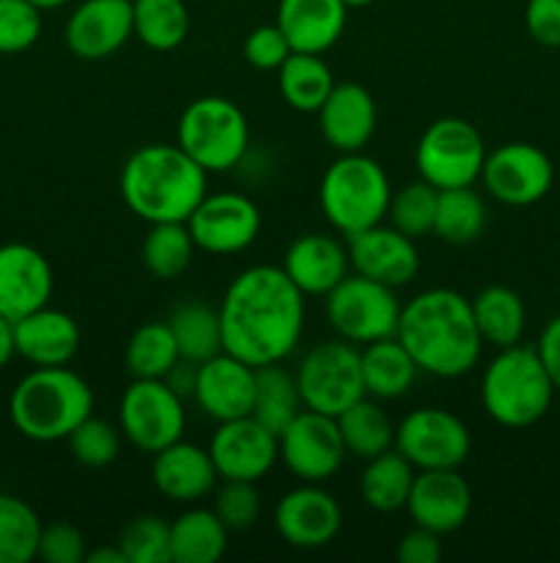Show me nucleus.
<instances>
[{
    "mask_svg": "<svg viewBox=\"0 0 560 563\" xmlns=\"http://www.w3.org/2000/svg\"><path fill=\"white\" fill-rule=\"evenodd\" d=\"M217 311L223 352L253 368L283 363L305 328V295L275 264L242 269L225 289Z\"/></svg>",
    "mask_w": 560,
    "mask_h": 563,
    "instance_id": "1",
    "label": "nucleus"
},
{
    "mask_svg": "<svg viewBox=\"0 0 560 563\" xmlns=\"http://www.w3.org/2000/svg\"><path fill=\"white\" fill-rule=\"evenodd\" d=\"M395 339L406 346L417 368L439 379L470 374L481 357L472 306L453 289H426L401 306Z\"/></svg>",
    "mask_w": 560,
    "mask_h": 563,
    "instance_id": "2",
    "label": "nucleus"
},
{
    "mask_svg": "<svg viewBox=\"0 0 560 563\" xmlns=\"http://www.w3.org/2000/svg\"><path fill=\"white\" fill-rule=\"evenodd\" d=\"M206 170L176 143H148L121 168V198L146 223H187L206 196Z\"/></svg>",
    "mask_w": 560,
    "mask_h": 563,
    "instance_id": "3",
    "label": "nucleus"
},
{
    "mask_svg": "<svg viewBox=\"0 0 560 563\" xmlns=\"http://www.w3.org/2000/svg\"><path fill=\"white\" fill-rule=\"evenodd\" d=\"M88 416H93L91 385L66 366H33L11 390V423L33 443L66 440Z\"/></svg>",
    "mask_w": 560,
    "mask_h": 563,
    "instance_id": "4",
    "label": "nucleus"
},
{
    "mask_svg": "<svg viewBox=\"0 0 560 563\" xmlns=\"http://www.w3.org/2000/svg\"><path fill=\"white\" fill-rule=\"evenodd\" d=\"M555 383L536 346H505L489 361L481 379V401L494 423L525 429L541 421L555 399Z\"/></svg>",
    "mask_w": 560,
    "mask_h": 563,
    "instance_id": "5",
    "label": "nucleus"
},
{
    "mask_svg": "<svg viewBox=\"0 0 560 563\" xmlns=\"http://www.w3.org/2000/svg\"><path fill=\"white\" fill-rule=\"evenodd\" d=\"M390 179L382 165L362 152L340 154L322 176L318 203L335 231L349 240L379 225L390 209Z\"/></svg>",
    "mask_w": 560,
    "mask_h": 563,
    "instance_id": "6",
    "label": "nucleus"
},
{
    "mask_svg": "<svg viewBox=\"0 0 560 563\" xmlns=\"http://www.w3.org/2000/svg\"><path fill=\"white\" fill-rule=\"evenodd\" d=\"M176 137L206 174H225L245 159L250 126L236 102L225 97H201L184 108Z\"/></svg>",
    "mask_w": 560,
    "mask_h": 563,
    "instance_id": "7",
    "label": "nucleus"
},
{
    "mask_svg": "<svg viewBox=\"0 0 560 563\" xmlns=\"http://www.w3.org/2000/svg\"><path fill=\"white\" fill-rule=\"evenodd\" d=\"M486 143L481 132L464 119L445 115L423 130L415 148V165L423 181L437 190L472 187L481 181Z\"/></svg>",
    "mask_w": 560,
    "mask_h": 563,
    "instance_id": "8",
    "label": "nucleus"
},
{
    "mask_svg": "<svg viewBox=\"0 0 560 563\" xmlns=\"http://www.w3.org/2000/svg\"><path fill=\"white\" fill-rule=\"evenodd\" d=\"M327 322L349 344H371L390 339L399 330L401 302L393 286L355 273L346 275L329 295H324Z\"/></svg>",
    "mask_w": 560,
    "mask_h": 563,
    "instance_id": "9",
    "label": "nucleus"
},
{
    "mask_svg": "<svg viewBox=\"0 0 560 563\" xmlns=\"http://www.w3.org/2000/svg\"><path fill=\"white\" fill-rule=\"evenodd\" d=\"M296 388L307 410L338 418L346 407L366 396L360 350L349 341H322L302 355L296 366Z\"/></svg>",
    "mask_w": 560,
    "mask_h": 563,
    "instance_id": "10",
    "label": "nucleus"
},
{
    "mask_svg": "<svg viewBox=\"0 0 560 563\" xmlns=\"http://www.w3.org/2000/svg\"><path fill=\"white\" fill-rule=\"evenodd\" d=\"M184 399L165 379H132L119 405V429L143 454H157L184 434Z\"/></svg>",
    "mask_w": 560,
    "mask_h": 563,
    "instance_id": "11",
    "label": "nucleus"
},
{
    "mask_svg": "<svg viewBox=\"0 0 560 563\" xmlns=\"http://www.w3.org/2000/svg\"><path fill=\"white\" fill-rule=\"evenodd\" d=\"M470 429L443 407H421L395 427V451L415 471H453L470 456Z\"/></svg>",
    "mask_w": 560,
    "mask_h": 563,
    "instance_id": "12",
    "label": "nucleus"
},
{
    "mask_svg": "<svg viewBox=\"0 0 560 563\" xmlns=\"http://www.w3.org/2000/svg\"><path fill=\"white\" fill-rule=\"evenodd\" d=\"M481 181L494 201L505 207H530L552 190L555 165L549 154L533 143H503L486 152Z\"/></svg>",
    "mask_w": 560,
    "mask_h": 563,
    "instance_id": "13",
    "label": "nucleus"
},
{
    "mask_svg": "<svg viewBox=\"0 0 560 563\" xmlns=\"http://www.w3.org/2000/svg\"><path fill=\"white\" fill-rule=\"evenodd\" d=\"M278 440L283 465L305 484L327 482L346 460L338 421L307 407L280 432Z\"/></svg>",
    "mask_w": 560,
    "mask_h": 563,
    "instance_id": "14",
    "label": "nucleus"
},
{
    "mask_svg": "<svg viewBox=\"0 0 560 563\" xmlns=\"http://www.w3.org/2000/svg\"><path fill=\"white\" fill-rule=\"evenodd\" d=\"M198 251L234 256L247 251L261 231V212L242 192H206L195 212L187 218Z\"/></svg>",
    "mask_w": 560,
    "mask_h": 563,
    "instance_id": "15",
    "label": "nucleus"
},
{
    "mask_svg": "<svg viewBox=\"0 0 560 563\" xmlns=\"http://www.w3.org/2000/svg\"><path fill=\"white\" fill-rule=\"evenodd\" d=\"M209 456L223 482H261L280 460V440L253 416L234 418L212 434Z\"/></svg>",
    "mask_w": 560,
    "mask_h": 563,
    "instance_id": "16",
    "label": "nucleus"
},
{
    "mask_svg": "<svg viewBox=\"0 0 560 563\" xmlns=\"http://www.w3.org/2000/svg\"><path fill=\"white\" fill-rule=\"evenodd\" d=\"M340 504L318 484L289 489L275 506V531L296 550L327 548L340 531Z\"/></svg>",
    "mask_w": 560,
    "mask_h": 563,
    "instance_id": "17",
    "label": "nucleus"
},
{
    "mask_svg": "<svg viewBox=\"0 0 560 563\" xmlns=\"http://www.w3.org/2000/svg\"><path fill=\"white\" fill-rule=\"evenodd\" d=\"M192 396L203 416L217 423L250 416L256 399V368L228 352H217L198 363Z\"/></svg>",
    "mask_w": 560,
    "mask_h": 563,
    "instance_id": "18",
    "label": "nucleus"
},
{
    "mask_svg": "<svg viewBox=\"0 0 560 563\" xmlns=\"http://www.w3.org/2000/svg\"><path fill=\"white\" fill-rule=\"evenodd\" d=\"M404 509L410 511L415 526L445 537V533L459 531L470 520L472 489L464 482V476H459V467H453V471H417Z\"/></svg>",
    "mask_w": 560,
    "mask_h": 563,
    "instance_id": "19",
    "label": "nucleus"
},
{
    "mask_svg": "<svg viewBox=\"0 0 560 563\" xmlns=\"http://www.w3.org/2000/svg\"><path fill=\"white\" fill-rule=\"evenodd\" d=\"M53 297V267L25 242L0 245V317L16 319L44 308Z\"/></svg>",
    "mask_w": 560,
    "mask_h": 563,
    "instance_id": "20",
    "label": "nucleus"
},
{
    "mask_svg": "<svg viewBox=\"0 0 560 563\" xmlns=\"http://www.w3.org/2000/svg\"><path fill=\"white\" fill-rule=\"evenodd\" d=\"M64 36L75 58H110L132 38V0H82L66 20Z\"/></svg>",
    "mask_w": 560,
    "mask_h": 563,
    "instance_id": "21",
    "label": "nucleus"
},
{
    "mask_svg": "<svg viewBox=\"0 0 560 563\" xmlns=\"http://www.w3.org/2000/svg\"><path fill=\"white\" fill-rule=\"evenodd\" d=\"M349 262L355 273L379 280L384 286H406L421 269L415 240L401 234L393 225H371L360 234L349 236Z\"/></svg>",
    "mask_w": 560,
    "mask_h": 563,
    "instance_id": "22",
    "label": "nucleus"
},
{
    "mask_svg": "<svg viewBox=\"0 0 560 563\" xmlns=\"http://www.w3.org/2000/svg\"><path fill=\"white\" fill-rule=\"evenodd\" d=\"M318 130L338 154L362 152L377 130V102L360 82H335L318 108Z\"/></svg>",
    "mask_w": 560,
    "mask_h": 563,
    "instance_id": "23",
    "label": "nucleus"
},
{
    "mask_svg": "<svg viewBox=\"0 0 560 563\" xmlns=\"http://www.w3.org/2000/svg\"><path fill=\"white\" fill-rule=\"evenodd\" d=\"M349 251L335 236L318 231L296 236L283 256L285 275L305 297L329 295L349 275Z\"/></svg>",
    "mask_w": 560,
    "mask_h": 563,
    "instance_id": "24",
    "label": "nucleus"
},
{
    "mask_svg": "<svg viewBox=\"0 0 560 563\" xmlns=\"http://www.w3.org/2000/svg\"><path fill=\"white\" fill-rule=\"evenodd\" d=\"M154 487L159 495L176 504H198L217 487V467H214L209 449L176 440L168 449L154 454L152 465Z\"/></svg>",
    "mask_w": 560,
    "mask_h": 563,
    "instance_id": "25",
    "label": "nucleus"
},
{
    "mask_svg": "<svg viewBox=\"0 0 560 563\" xmlns=\"http://www.w3.org/2000/svg\"><path fill=\"white\" fill-rule=\"evenodd\" d=\"M16 355L33 366H69L80 350V328L58 308H38L14 322Z\"/></svg>",
    "mask_w": 560,
    "mask_h": 563,
    "instance_id": "26",
    "label": "nucleus"
},
{
    "mask_svg": "<svg viewBox=\"0 0 560 563\" xmlns=\"http://www.w3.org/2000/svg\"><path fill=\"white\" fill-rule=\"evenodd\" d=\"M344 0H280L275 25L294 53L324 55L346 27Z\"/></svg>",
    "mask_w": 560,
    "mask_h": 563,
    "instance_id": "27",
    "label": "nucleus"
},
{
    "mask_svg": "<svg viewBox=\"0 0 560 563\" xmlns=\"http://www.w3.org/2000/svg\"><path fill=\"white\" fill-rule=\"evenodd\" d=\"M360 368L366 396H373L379 401H393L406 396L415 385L417 374H421L417 363L412 361L406 346L395 335L362 346Z\"/></svg>",
    "mask_w": 560,
    "mask_h": 563,
    "instance_id": "28",
    "label": "nucleus"
},
{
    "mask_svg": "<svg viewBox=\"0 0 560 563\" xmlns=\"http://www.w3.org/2000/svg\"><path fill=\"white\" fill-rule=\"evenodd\" d=\"M228 528L214 509H187L170 522V559L173 563H214L228 548Z\"/></svg>",
    "mask_w": 560,
    "mask_h": 563,
    "instance_id": "29",
    "label": "nucleus"
},
{
    "mask_svg": "<svg viewBox=\"0 0 560 563\" xmlns=\"http://www.w3.org/2000/svg\"><path fill=\"white\" fill-rule=\"evenodd\" d=\"M472 317H475L478 333L483 344H492L494 350L519 344L525 335V302L508 286H486L470 300Z\"/></svg>",
    "mask_w": 560,
    "mask_h": 563,
    "instance_id": "30",
    "label": "nucleus"
},
{
    "mask_svg": "<svg viewBox=\"0 0 560 563\" xmlns=\"http://www.w3.org/2000/svg\"><path fill=\"white\" fill-rule=\"evenodd\" d=\"M415 467L406 456H401L399 451L390 449L384 454L366 460L360 476V495L366 500V506H371L373 511H399L406 506V498L412 493V482H415Z\"/></svg>",
    "mask_w": 560,
    "mask_h": 563,
    "instance_id": "31",
    "label": "nucleus"
},
{
    "mask_svg": "<svg viewBox=\"0 0 560 563\" xmlns=\"http://www.w3.org/2000/svg\"><path fill=\"white\" fill-rule=\"evenodd\" d=\"M278 86L289 108L300 113H318L335 88V77L322 55L291 53L278 69Z\"/></svg>",
    "mask_w": 560,
    "mask_h": 563,
    "instance_id": "32",
    "label": "nucleus"
},
{
    "mask_svg": "<svg viewBox=\"0 0 560 563\" xmlns=\"http://www.w3.org/2000/svg\"><path fill=\"white\" fill-rule=\"evenodd\" d=\"M190 33V9L184 0H132V36L148 49L170 53Z\"/></svg>",
    "mask_w": 560,
    "mask_h": 563,
    "instance_id": "33",
    "label": "nucleus"
},
{
    "mask_svg": "<svg viewBox=\"0 0 560 563\" xmlns=\"http://www.w3.org/2000/svg\"><path fill=\"white\" fill-rule=\"evenodd\" d=\"M335 421H338L346 454L357 456V460H373V456L395 449V423L377 401L366 399V396L346 407Z\"/></svg>",
    "mask_w": 560,
    "mask_h": 563,
    "instance_id": "34",
    "label": "nucleus"
},
{
    "mask_svg": "<svg viewBox=\"0 0 560 563\" xmlns=\"http://www.w3.org/2000/svg\"><path fill=\"white\" fill-rule=\"evenodd\" d=\"M302 410H305V405H302L294 374L285 372L280 363H269V366L256 368V399H253L250 412L256 421H261L269 432H275L280 438V432Z\"/></svg>",
    "mask_w": 560,
    "mask_h": 563,
    "instance_id": "35",
    "label": "nucleus"
},
{
    "mask_svg": "<svg viewBox=\"0 0 560 563\" xmlns=\"http://www.w3.org/2000/svg\"><path fill=\"white\" fill-rule=\"evenodd\" d=\"M170 333L179 346L181 361L203 363L223 352V328H220V311L201 300H190L176 308L168 319Z\"/></svg>",
    "mask_w": 560,
    "mask_h": 563,
    "instance_id": "36",
    "label": "nucleus"
},
{
    "mask_svg": "<svg viewBox=\"0 0 560 563\" xmlns=\"http://www.w3.org/2000/svg\"><path fill=\"white\" fill-rule=\"evenodd\" d=\"M486 229V203L472 187H450L439 190L434 234L450 245L475 242Z\"/></svg>",
    "mask_w": 560,
    "mask_h": 563,
    "instance_id": "37",
    "label": "nucleus"
},
{
    "mask_svg": "<svg viewBox=\"0 0 560 563\" xmlns=\"http://www.w3.org/2000/svg\"><path fill=\"white\" fill-rule=\"evenodd\" d=\"M132 379H165L181 361L168 322H146L132 333L124 352Z\"/></svg>",
    "mask_w": 560,
    "mask_h": 563,
    "instance_id": "38",
    "label": "nucleus"
},
{
    "mask_svg": "<svg viewBox=\"0 0 560 563\" xmlns=\"http://www.w3.org/2000/svg\"><path fill=\"white\" fill-rule=\"evenodd\" d=\"M187 223H152L146 240H143L141 258L143 267L159 280H173L187 273L195 253Z\"/></svg>",
    "mask_w": 560,
    "mask_h": 563,
    "instance_id": "39",
    "label": "nucleus"
},
{
    "mask_svg": "<svg viewBox=\"0 0 560 563\" xmlns=\"http://www.w3.org/2000/svg\"><path fill=\"white\" fill-rule=\"evenodd\" d=\"M42 520L25 500L0 495V563H27L36 559Z\"/></svg>",
    "mask_w": 560,
    "mask_h": 563,
    "instance_id": "40",
    "label": "nucleus"
},
{
    "mask_svg": "<svg viewBox=\"0 0 560 563\" xmlns=\"http://www.w3.org/2000/svg\"><path fill=\"white\" fill-rule=\"evenodd\" d=\"M439 190L428 181H410L390 198L388 218L393 229L401 234L421 240V236L434 234V214H437Z\"/></svg>",
    "mask_w": 560,
    "mask_h": 563,
    "instance_id": "41",
    "label": "nucleus"
},
{
    "mask_svg": "<svg viewBox=\"0 0 560 563\" xmlns=\"http://www.w3.org/2000/svg\"><path fill=\"white\" fill-rule=\"evenodd\" d=\"M126 563H170V522L157 515H141L126 522L115 542Z\"/></svg>",
    "mask_w": 560,
    "mask_h": 563,
    "instance_id": "42",
    "label": "nucleus"
},
{
    "mask_svg": "<svg viewBox=\"0 0 560 563\" xmlns=\"http://www.w3.org/2000/svg\"><path fill=\"white\" fill-rule=\"evenodd\" d=\"M66 440H69V451L77 465L93 467V471L113 465L121 451V429L93 416H88Z\"/></svg>",
    "mask_w": 560,
    "mask_h": 563,
    "instance_id": "43",
    "label": "nucleus"
},
{
    "mask_svg": "<svg viewBox=\"0 0 560 563\" xmlns=\"http://www.w3.org/2000/svg\"><path fill=\"white\" fill-rule=\"evenodd\" d=\"M42 36V9L31 0H0V53L31 49Z\"/></svg>",
    "mask_w": 560,
    "mask_h": 563,
    "instance_id": "44",
    "label": "nucleus"
},
{
    "mask_svg": "<svg viewBox=\"0 0 560 563\" xmlns=\"http://www.w3.org/2000/svg\"><path fill=\"white\" fill-rule=\"evenodd\" d=\"M214 515L228 531H247L261 515V495L256 482H223L214 495Z\"/></svg>",
    "mask_w": 560,
    "mask_h": 563,
    "instance_id": "45",
    "label": "nucleus"
},
{
    "mask_svg": "<svg viewBox=\"0 0 560 563\" xmlns=\"http://www.w3.org/2000/svg\"><path fill=\"white\" fill-rule=\"evenodd\" d=\"M36 559L47 563L86 561V537L71 522H49V526H42Z\"/></svg>",
    "mask_w": 560,
    "mask_h": 563,
    "instance_id": "46",
    "label": "nucleus"
},
{
    "mask_svg": "<svg viewBox=\"0 0 560 563\" xmlns=\"http://www.w3.org/2000/svg\"><path fill=\"white\" fill-rule=\"evenodd\" d=\"M291 53L294 49L278 25H258L245 38V60L253 69L278 71Z\"/></svg>",
    "mask_w": 560,
    "mask_h": 563,
    "instance_id": "47",
    "label": "nucleus"
},
{
    "mask_svg": "<svg viewBox=\"0 0 560 563\" xmlns=\"http://www.w3.org/2000/svg\"><path fill=\"white\" fill-rule=\"evenodd\" d=\"M525 25L541 47H560V0H527Z\"/></svg>",
    "mask_w": 560,
    "mask_h": 563,
    "instance_id": "48",
    "label": "nucleus"
},
{
    "mask_svg": "<svg viewBox=\"0 0 560 563\" xmlns=\"http://www.w3.org/2000/svg\"><path fill=\"white\" fill-rule=\"evenodd\" d=\"M395 555H399L401 563H437L443 559L439 533L415 526L412 531H406L404 537H401Z\"/></svg>",
    "mask_w": 560,
    "mask_h": 563,
    "instance_id": "49",
    "label": "nucleus"
},
{
    "mask_svg": "<svg viewBox=\"0 0 560 563\" xmlns=\"http://www.w3.org/2000/svg\"><path fill=\"white\" fill-rule=\"evenodd\" d=\"M538 355H541L544 366H547L549 377H552L555 390L560 394V313L547 322V328L541 330L536 344Z\"/></svg>",
    "mask_w": 560,
    "mask_h": 563,
    "instance_id": "50",
    "label": "nucleus"
},
{
    "mask_svg": "<svg viewBox=\"0 0 560 563\" xmlns=\"http://www.w3.org/2000/svg\"><path fill=\"white\" fill-rule=\"evenodd\" d=\"M16 355V341H14V322L5 317H0V372L11 363V357Z\"/></svg>",
    "mask_w": 560,
    "mask_h": 563,
    "instance_id": "51",
    "label": "nucleus"
},
{
    "mask_svg": "<svg viewBox=\"0 0 560 563\" xmlns=\"http://www.w3.org/2000/svg\"><path fill=\"white\" fill-rule=\"evenodd\" d=\"M86 561H88V563H126L124 553H121L119 544H115V548L91 550V553H86Z\"/></svg>",
    "mask_w": 560,
    "mask_h": 563,
    "instance_id": "52",
    "label": "nucleus"
},
{
    "mask_svg": "<svg viewBox=\"0 0 560 563\" xmlns=\"http://www.w3.org/2000/svg\"><path fill=\"white\" fill-rule=\"evenodd\" d=\"M31 3L36 5V9L49 11V9H60V5H66V3H69V0H31Z\"/></svg>",
    "mask_w": 560,
    "mask_h": 563,
    "instance_id": "53",
    "label": "nucleus"
},
{
    "mask_svg": "<svg viewBox=\"0 0 560 563\" xmlns=\"http://www.w3.org/2000/svg\"><path fill=\"white\" fill-rule=\"evenodd\" d=\"M346 9H362V5H371L373 0H344Z\"/></svg>",
    "mask_w": 560,
    "mask_h": 563,
    "instance_id": "54",
    "label": "nucleus"
}]
</instances>
